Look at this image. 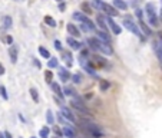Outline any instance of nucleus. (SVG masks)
<instances>
[{
	"label": "nucleus",
	"instance_id": "25",
	"mask_svg": "<svg viewBox=\"0 0 162 138\" xmlns=\"http://www.w3.org/2000/svg\"><path fill=\"white\" fill-rule=\"evenodd\" d=\"M49 134H50V128L43 127L40 131H39V137L40 138H49Z\"/></svg>",
	"mask_w": 162,
	"mask_h": 138
},
{
	"label": "nucleus",
	"instance_id": "34",
	"mask_svg": "<svg viewBox=\"0 0 162 138\" xmlns=\"http://www.w3.org/2000/svg\"><path fill=\"white\" fill-rule=\"evenodd\" d=\"M72 81H73V83L79 85V83L82 82V75L81 73H75V75H72Z\"/></svg>",
	"mask_w": 162,
	"mask_h": 138
},
{
	"label": "nucleus",
	"instance_id": "48",
	"mask_svg": "<svg viewBox=\"0 0 162 138\" xmlns=\"http://www.w3.org/2000/svg\"><path fill=\"white\" fill-rule=\"evenodd\" d=\"M56 2H63V0H56Z\"/></svg>",
	"mask_w": 162,
	"mask_h": 138
},
{
	"label": "nucleus",
	"instance_id": "49",
	"mask_svg": "<svg viewBox=\"0 0 162 138\" xmlns=\"http://www.w3.org/2000/svg\"><path fill=\"white\" fill-rule=\"evenodd\" d=\"M30 138H36V137H30Z\"/></svg>",
	"mask_w": 162,
	"mask_h": 138
},
{
	"label": "nucleus",
	"instance_id": "37",
	"mask_svg": "<svg viewBox=\"0 0 162 138\" xmlns=\"http://www.w3.org/2000/svg\"><path fill=\"white\" fill-rule=\"evenodd\" d=\"M3 42L12 46V43H13V38H12L10 35H7V36H5V38H3Z\"/></svg>",
	"mask_w": 162,
	"mask_h": 138
},
{
	"label": "nucleus",
	"instance_id": "24",
	"mask_svg": "<svg viewBox=\"0 0 162 138\" xmlns=\"http://www.w3.org/2000/svg\"><path fill=\"white\" fill-rule=\"evenodd\" d=\"M39 53H40L42 58H46V59H50V58H52V56H50V52H49L46 48H43V46H39Z\"/></svg>",
	"mask_w": 162,
	"mask_h": 138
},
{
	"label": "nucleus",
	"instance_id": "15",
	"mask_svg": "<svg viewBox=\"0 0 162 138\" xmlns=\"http://www.w3.org/2000/svg\"><path fill=\"white\" fill-rule=\"evenodd\" d=\"M9 55H10L12 63H16V62H17V46L12 45L10 48H9Z\"/></svg>",
	"mask_w": 162,
	"mask_h": 138
},
{
	"label": "nucleus",
	"instance_id": "30",
	"mask_svg": "<svg viewBox=\"0 0 162 138\" xmlns=\"http://www.w3.org/2000/svg\"><path fill=\"white\" fill-rule=\"evenodd\" d=\"M46 121H48V124H50V125H52V124H53V122H55L53 112H52V111H50V109H48V111H46Z\"/></svg>",
	"mask_w": 162,
	"mask_h": 138
},
{
	"label": "nucleus",
	"instance_id": "17",
	"mask_svg": "<svg viewBox=\"0 0 162 138\" xmlns=\"http://www.w3.org/2000/svg\"><path fill=\"white\" fill-rule=\"evenodd\" d=\"M62 131H63V135H66V137H69V138H75L76 137L75 130H73L72 127H63L62 128Z\"/></svg>",
	"mask_w": 162,
	"mask_h": 138
},
{
	"label": "nucleus",
	"instance_id": "2",
	"mask_svg": "<svg viewBox=\"0 0 162 138\" xmlns=\"http://www.w3.org/2000/svg\"><path fill=\"white\" fill-rule=\"evenodd\" d=\"M73 17H75L76 20H79L82 25L88 26V28L91 29V30H95V23H93L91 19H88L85 15H82V13H73Z\"/></svg>",
	"mask_w": 162,
	"mask_h": 138
},
{
	"label": "nucleus",
	"instance_id": "1",
	"mask_svg": "<svg viewBox=\"0 0 162 138\" xmlns=\"http://www.w3.org/2000/svg\"><path fill=\"white\" fill-rule=\"evenodd\" d=\"M146 17H148V22L151 23L152 26H158L159 25V20H158V16L155 13V7L154 5H146Z\"/></svg>",
	"mask_w": 162,
	"mask_h": 138
},
{
	"label": "nucleus",
	"instance_id": "45",
	"mask_svg": "<svg viewBox=\"0 0 162 138\" xmlns=\"http://www.w3.org/2000/svg\"><path fill=\"white\" fill-rule=\"evenodd\" d=\"M0 138H6L5 137V133H0Z\"/></svg>",
	"mask_w": 162,
	"mask_h": 138
},
{
	"label": "nucleus",
	"instance_id": "26",
	"mask_svg": "<svg viewBox=\"0 0 162 138\" xmlns=\"http://www.w3.org/2000/svg\"><path fill=\"white\" fill-rule=\"evenodd\" d=\"M12 23H13V20H12L10 16H5V17H3V28H5V29H10L12 28Z\"/></svg>",
	"mask_w": 162,
	"mask_h": 138
},
{
	"label": "nucleus",
	"instance_id": "40",
	"mask_svg": "<svg viewBox=\"0 0 162 138\" xmlns=\"http://www.w3.org/2000/svg\"><path fill=\"white\" fill-rule=\"evenodd\" d=\"M135 16L139 19V20H142V10H139V9H136L135 10Z\"/></svg>",
	"mask_w": 162,
	"mask_h": 138
},
{
	"label": "nucleus",
	"instance_id": "6",
	"mask_svg": "<svg viewBox=\"0 0 162 138\" xmlns=\"http://www.w3.org/2000/svg\"><path fill=\"white\" fill-rule=\"evenodd\" d=\"M98 50L99 52H102L103 55H112L114 53V49H112V46L111 43H105V42H98Z\"/></svg>",
	"mask_w": 162,
	"mask_h": 138
},
{
	"label": "nucleus",
	"instance_id": "11",
	"mask_svg": "<svg viewBox=\"0 0 162 138\" xmlns=\"http://www.w3.org/2000/svg\"><path fill=\"white\" fill-rule=\"evenodd\" d=\"M59 69V76L62 79V82H68L69 79H72V75L69 73V71L66 68H58Z\"/></svg>",
	"mask_w": 162,
	"mask_h": 138
},
{
	"label": "nucleus",
	"instance_id": "3",
	"mask_svg": "<svg viewBox=\"0 0 162 138\" xmlns=\"http://www.w3.org/2000/svg\"><path fill=\"white\" fill-rule=\"evenodd\" d=\"M124 26H125L126 29H128L129 32H132L134 35H136V36H139V38L142 39V40L145 39L144 36H142V33L139 32V29H138V26H136V25H135L134 22H132V20H129V19H126V20L124 22Z\"/></svg>",
	"mask_w": 162,
	"mask_h": 138
},
{
	"label": "nucleus",
	"instance_id": "10",
	"mask_svg": "<svg viewBox=\"0 0 162 138\" xmlns=\"http://www.w3.org/2000/svg\"><path fill=\"white\" fill-rule=\"evenodd\" d=\"M66 29H68V32H69V35L72 38H79V36H81V30L76 28L73 23H68V25H66Z\"/></svg>",
	"mask_w": 162,
	"mask_h": 138
},
{
	"label": "nucleus",
	"instance_id": "20",
	"mask_svg": "<svg viewBox=\"0 0 162 138\" xmlns=\"http://www.w3.org/2000/svg\"><path fill=\"white\" fill-rule=\"evenodd\" d=\"M91 58H93V61L96 62L98 65H101V66H109L108 61H106L105 58H101V56H98V55H93V56H91Z\"/></svg>",
	"mask_w": 162,
	"mask_h": 138
},
{
	"label": "nucleus",
	"instance_id": "41",
	"mask_svg": "<svg viewBox=\"0 0 162 138\" xmlns=\"http://www.w3.org/2000/svg\"><path fill=\"white\" fill-rule=\"evenodd\" d=\"M33 63H35V65H36L39 69L42 68V63H40V61H39V59H36V58H33Z\"/></svg>",
	"mask_w": 162,
	"mask_h": 138
},
{
	"label": "nucleus",
	"instance_id": "21",
	"mask_svg": "<svg viewBox=\"0 0 162 138\" xmlns=\"http://www.w3.org/2000/svg\"><path fill=\"white\" fill-rule=\"evenodd\" d=\"M81 10L85 12L86 15H92V5L88 3V2H83V3L81 5Z\"/></svg>",
	"mask_w": 162,
	"mask_h": 138
},
{
	"label": "nucleus",
	"instance_id": "35",
	"mask_svg": "<svg viewBox=\"0 0 162 138\" xmlns=\"http://www.w3.org/2000/svg\"><path fill=\"white\" fill-rule=\"evenodd\" d=\"M63 94H65L66 96H76L75 91H73L72 88H69V86H66V88L63 89Z\"/></svg>",
	"mask_w": 162,
	"mask_h": 138
},
{
	"label": "nucleus",
	"instance_id": "16",
	"mask_svg": "<svg viewBox=\"0 0 162 138\" xmlns=\"http://www.w3.org/2000/svg\"><path fill=\"white\" fill-rule=\"evenodd\" d=\"M62 59L66 62V66H72V63H73V61H72V53L70 52H62Z\"/></svg>",
	"mask_w": 162,
	"mask_h": 138
},
{
	"label": "nucleus",
	"instance_id": "39",
	"mask_svg": "<svg viewBox=\"0 0 162 138\" xmlns=\"http://www.w3.org/2000/svg\"><path fill=\"white\" fill-rule=\"evenodd\" d=\"M53 131H55V134H56L58 137H62V135H63V131H62V130H59L58 127H55V128H53Z\"/></svg>",
	"mask_w": 162,
	"mask_h": 138
},
{
	"label": "nucleus",
	"instance_id": "22",
	"mask_svg": "<svg viewBox=\"0 0 162 138\" xmlns=\"http://www.w3.org/2000/svg\"><path fill=\"white\" fill-rule=\"evenodd\" d=\"M114 6L116 9H121V10H126L128 9V5L124 0H114Z\"/></svg>",
	"mask_w": 162,
	"mask_h": 138
},
{
	"label": "nucleus",
	"instance_id": "44",
	"mask_svg": "<svg viewBox=\"0 0 162 138\" xmlns=\"http://www.w3.org/2000/svg\"><path fill=\"white\" fill-rule=\"evenodd\" d=\"M5 137H6V138H12L10 133H7V131H5Z\"/></svg>",
	"mask_w": 162,
	"mask_h": 138
},
{
	"label": "nucleus",
	"instance_id": "4",
	"mask_svg": "<svg viewBox=\"0 0 162 138\" xmlns=\"http://www.w3.org/2000/svg\"><path fill=\"white\" fill-rule=\"evenodd\" d=\"M154 52H155V55L158 58V62H159V66L162 69V40L161 39H157V40H154Z\"/></svg>",
	"mask_w": 162,
	"mask_h": 138
},
{
	"label": "nucleus",
	"instance_id": "29",
	"mask_svg": "<svg viewBox=\"0 0 162 138\" xmlns=\"http://www.w3.org/2000/svg\"><path fill=\"white\" fill-rule=\"evenodd\" d=\"M29 92H30L32 99L35 101V102H39V99H40V98H39V94H38V91H36V88H30V91H29Z\"/></svg>",
	"mask_w": 162,
	"mask_h": 138
},
{
	"label": "nucleus",
	"instance_id": "23",
	"mask_svg": "<svg viewBox=\"0 0 162 138\" xmlns=\"http://www.w3.org/2000/svg\"><path fill=\"white\" fill-rule=\"evenodd\" d=\"M45 23H46L48 26H50V28H56V26H58V22H56L52 16H45Z\"/></svg>",
	"mask_w": 162,
	"mask_h": 138
},
{
	"label": "nucleus",
	"instance_id": "27",
	"mask_svg": "<svg viewBox=\"0 0 162 138\" xmlns=\"http://www.w3.org/2000/svg\"><path fill=\"white\" fill-rule=\"evenodd\" d=\"M45 81H46L48 83L53 82V73H52V71H50V69H48V71L45 72Z\"/></svg>",
	"mask_w": 162,
	"mask_h": 138
},
{
	"label": "nucleus",
	"instance_id": "7",
	"mask_svg": "<svg viewBox=\"0 0 162 138\" xmlns=\"http://www.w3.org/2000/svg\"><path fill=\"white\" fill-rule=\"evenodd\" d=\"M108 16H111V17H114V16H118L119 15V12L116 10V7L115 6H111V5H108V3H103V9H102Z\"/></svg>",
	"mask_w": 162,
	"mask_h": 138
},
{
	"label": "nucleus",
	"instance_id": "31",
	"mask_svg": "<svg viewBox=\"0 0 162 138\" xmlns=\"http://www.w3.org/2000/svg\"><path fill=\"white\" fill-rule=\"evenodd\" d=\"M99 88L102 89V91H106V89L111 88V82H109V81H105V79H103V81H101V83H99Z\"/></svg>",
	"mask_w": 162,
	"mask_h": 138
},
{
	"label": "nucleus",
	"instance_id": "5",
	"mask_svg": "<svg viewBox=\"0 0 162 138\" xmlns=\"http://www.w3.org/2000/svg\"><path fill=\"white\" fill-rule=\"evenodd\" d=\"M70 104H72V108L76 109L78 112H81V114H83V115H86V116H92V112L86 108V105L79 104V102H76V101H72Z\"/></svg>",
	"mask_w": 162,
	"mask_h": 138
},
{
	"label": "nucleus",
	"instance_id": "28",
	"mask_svg": "<svg viewBox=\"0 0 162 138\" xmlns=\"http://www.w3.org/2000/svg\"><path fill=\"white\" fill-rule=\"evenodd\" d=\"M103 3H105L103 0H92V2H91V5H92L93 7L99 9V10H102L103 9Z\"/></svg>",
	"mask_w": 162,
	"mask_h": 138
},
{
	"label": "nucleus",
	"instance_id": "47",
	"mask_svg": "<svg viewBox=\"0 0 162 138\" xmlns=\"http://www.w3.org/2000/svg\"><path fill=\"white\" fill-rule=\"evenodd\" d=\"M161 20H162V9H161Z\"/></svg>",
	"mask_w": 162,
	"mask_h": 138
},
{
	"label": "nucleus",
	"instance_id": "9",
	"mask_svg": "<svg viewBox=\"0 0 162 138\" xmlns=\"http://www.w3.org/2000/svg\"><path fill=\"white\" fill-rule=\"evenodd\" d=\"M106 23H108V26L111 29H112V32H114L115 35H121V32H122V29H121V26H119L118 23H115L114 22V19L109 16L108 19H106Z\"/></svg>",
	"mask_w": 162,
	"mask_h": 138
},
{
	"label": "nucleus",
	"instance_id": "33",
	"mask_svg": "<svg viewBox=\"0 0 162 138\" xmlns=\"http://www.w3.org/2000/svg\"><path fill=\"white\" fill-rule=\"evenodd\" d=\"M48 66L50 69H53V68H58V58H50L48 62Z\"/></svg>",
	"mask_w": 162,
	"mask_h": 138
},
{
	"label": "nucleus",
	"instance_id": "12",
	"mask_svg": "<svg viewBox=\"0 0 162 138\" xmlns=\"http://www.w3.org/2000/svg\"><path fill=\"white\" fill-rule=\"evenodd\" d=\"M50 88H52V91H53L55 94L59 96V99H63V91H62V88H60V85L58 82H52L50 83Z\"/></svg>",
	"mask_w": 162,
	"mask_h": 138
},
{
	"label": "nucleus",
	"instance_id": "43",
	"mask_svg": "<svg viewBox=\"0 0 162 138\" xmlns=\"http://www.w3.org/2000/svg\"><path fill=\"white\" fill-rule=\"evenodd\" d=\"M92 96H93V94H86V95H85V98H86V99H91Z\"/></svg>",
	"mask_w": 162,
	"mask_h": 138
},
{
	"label": "nucleus",
	"instance_id": "8",
	"mask_svg": "<svg viewBox=\"0 0 162 138\" xmlns=\"http://www.w3.org/2000/svg\"><path fill=\"white\" fill-rule=\"evenodd\" d=\"M60 114L65 116L66 119L69 122H75L76 121V118L75 115H73V112H72V109H69L68 106H62V111H60Z\"/></svg>",
	"mask_w": 162,
	"mask_h": 138
},
{
	"label": "nucleus",
	"instance_id": "36",
	"mask_svg": "<svg viewBox=\"0 0 162 138\" xmlns=\"http://www.w3.org/2000/svg\"><path fill=\"white\" fill-rule=\"evenodd\" d=\"M0 95H2V98L3 99H9V95H7V92H6V88L3 86V85H0Z\"/></svg>",
	"mask_w": 162,
	"mask_h": 138
},
{
	"label": "nucleus",
	"instance_id": "19",
	"mask_svg": "<svg viewBox=\"0 0 162 138\" xmlns=\"http://www.w3.org/2000/svg\"><path fill=\"white\" fill-rule=\"evenodd\" d=\"M96 22H98V25L102 28V30H108V23H106V20H105V17L102 16V15H99V16L96 17Z\"/></svg>",
	"mask_w": 162,
	"mask_h": 138
},
{
	"label": "nucleus",
	"instance_id": "50",
	"mask_svg": "<svg viewBox=\"0 0 162 138\" xmlns=\"http://www.w3.org/2000/svg\"><path fill=\"white\" fill-rule=\"evenodd\" d=\"M16 2H20V0H16Z\"/></svg>",
	"mask_w": 162,
	"mask_h": 138
},
{
	"label": "nucleus",
	"instance_id": "32",
	"mask_svg": "<svg viewBox=\"0 0 162 138\" xmlns=\"http://www.w3.org/2000/svg\"><path fill=\"white\" fill-rule=\"evenodd\" d=\"M88 134L92 138H102L103 137V131H88Z\"/></svg>",
	"mask_w": 162,
	"mask_h": 138
},
{
	"label": "nucleus",
	"instance_id": "46",
	"mask_svg": "<svg viewBox=\"0 0 162 138\" xmlns=\"http://www.w3.org/2000/svg\"><path fill=\"white\" fill-rule=\"evenodd\" d=\"M159 39L162 40V32H159Z\"/></svg>",
	"mask_w": 162,
	"mask_h": 138
},
{
	"label": "nucleus",
	"instance_id": "38",
	"mask_svg": "<svg viewBox=\"0 0 162 138\" xmlns=\"http://www.w3.org/2000/svg\"><path fill=\"white\" fill-rule=\"evenodd\" d=\"M55 48L59 50V52H63V48H62V43H60V40H55Z\"/></svg>",
	"mask_w": 162,
	"mask_h": 138
},
{
	"label": "nucleus",
	"instance_id": "18",
	"mask_svg": "<svg viewBox=\"0 0 162 138\" xmlns=\"http://www.w3.org/2000/svg\"><path fill=\"white\" fill-rule=\"evenodd\" d=\"M139 26H141V29H142V32H144L145 36H151L152 35V30L149 29V26H148L144 20H139Z\"/></svg>",
	"mask_w": 162,
	"mask_h": 138
},
{
	"label": "nucleus",
	"instance_id": "14",
	"mask_svg": "<svg viewBox=\"0 0 162 138\" xmlns=\"http://www.w3.org/2000/svg\"><path fill=\"white\" fill-rule=\"evenodd\" d=\"M66 42H68V45H69V46H70V48H72L73 50H78V49H81V48H82V45L79 43V42H78L75 38H72V36L66 39Z\"/></svg>",
	"mask_w": 162,
	"mask_h": 138
},
{
	"label": "nucleus",
	"instance_id": "13",
	"mask_svg": "<svg viewBox=\"0 0 162 138\" xmlns=\"http://www.w3.org/2000/svg\"><path fill=\"white\" fill-rule=\"evenodd\" d=\"M96 38L101 40V42H105V43H111L112 42V39H111V36H109L105 30H101V32H98L96 33Z\"/></svg>",
	"mask_w": 162,
	"mask_h": 138
},
{
	"label": "nucleus",
	"instance_id": "42",
	"mask_svg": "<svg viewBox=\"0 0 162 138\" xmlns=\"http://www.w3.org/2000/svg\"><path fill=\"white\" fill-rule=\"evenodd\" d=\"M5 72H6L5 66H3V65H2V63H0V76H2V75H5Z\"/></svg>",
	"mask_w": 162,
	"mask_h": 138
}]
</instances>
